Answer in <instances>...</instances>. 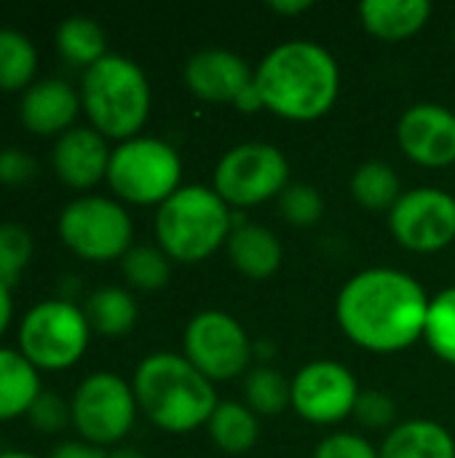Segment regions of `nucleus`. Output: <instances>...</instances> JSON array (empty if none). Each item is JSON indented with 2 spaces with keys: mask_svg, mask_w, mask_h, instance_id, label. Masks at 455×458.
<instances>
[{
  "mask_svg": "<svg viewBox=\"0 0 455 458\" xmlns=\"http://www.w3.org/2000/svg\"><path fill=\"white\" fill-rule=\"evenodd\" d=\"M429 298L424 287L394 268H367L338 295V322L362 349L394 354L426 333Z\"/></svg>",
  "mask_w": 455,
  "mask_h": 458,
  "instance_id": "obj_1",
  "label": "nucleus"
},
{
  "mask_svg": "<svg viewBox=\"0 0 455 458\" xmlns=\"http://www.w3.org/2000/svg\"><path fill=\"white\" fill-rule=\"evenodd\" d=\"M341 72L330 51L311 40H290L268 51L255 72L263 107L287 121H316L338 97Z\"/></svg>",
  "mask_w": 455,
  "mask_h": 458,
  "instance_id": "obj_2",
  "label": "nucleus"
},
{
  "mask_svg": "<svg viewBox=\"0 0 455 458\" xmlns=\"http://www.w3.org/2000/svg\"><path fill=\"white\" fill-rule=\"evenodd\" d=\"M137 408L164 432L185 435L209 424L217 403L212 381L180 354H150L134 373Z\"/></svg>",
  "mask_w": 455,
  "mask_h": 458,
  "instance_id": "obj_3",
  "label": "nucleus"
},
{
  "mask_svg": "<svg viewBox=\"0 0 455 458\" xmlns=\"http://www.w3.org/2000/svg\"><path fill=\"white\" fill-rule=\"evenodd\" d=\"M80 105L102 137L131 140L150 113V86L142 67L121 54H107L86 67L80 81Z\"/></svg>",
  "mask_w": 455,
  "mask_h": 458,
  "instance_id": "obj_4",
  "label": "nucleus"
},
{
  "mask_svg": "<svg viewBox=\"0 0 455 458\" xmlns=\"http://www.w3.org/2000/svg\"><path fill=\"white\" fill-rule=\"evenodd\" d=\"M228 204L215 188L185 185L174 191L156 215V236L166 258L177 263L206 260L231 236Z\"/></svg>",
  "mask_w": 455,
  "mask_h": 458,
  "instance_id": "obj_5",
  "label": "nucleus"
},
{
  "mask_svg": "<svg viewBox=\"0 0 455 458\" xmlns=\"http://www.w3.org/2000/svg\"><path fill=\"white\" fill-rule=\"evenodd\" d=\"M182 164L177 150L156 137H131L110 153L107 182L131 204H164L180 191Z\"/></svg>",
  "mask_w": 455,
  "mask_h": 458,
  "instance_id": "obj_6",
  "label": "nucleus"
},
{
  "mask_svg": "<svg viewBox=\"0 0 455 458\" xmlns=\"http://www.w3.org/2000/svg\"><path fill=\"white\" fill-rule=\"evenodd\" d=\"M91 325L67 298L35 303L19 325V349L38 370H67L88 346Z\"/></svg>",
  "mask_w": 455,
  "mask_h": 458,
  "instance_id": "obj_7",
  "label": "nucleus"
},
{
  "mask_svg": "<svg viewBox=\"0 0 455 458\" xmlns=\"http://www.w3.org/2000/svg\"><path fill=\"white\" fill-rule=\"evenodd\" d=\"M59 236L78 258L107 263L131 250L134 225L118 201L105 196H80L62 209Z\"/></svg>",
  "mask_w": 455,
  "mask_h": 458,
  "instance_id": "obj_8",
  "label": "nucleus"
},
{
  "mask_svg": "<svg viewBox=\"0 0 455 458\" xmlns=\"http://www.w3.org/2000/svg\"><path fill=\"white\" fill-rule=\"evenodd\" d=\"M290 164L276 145L244 142L231 148L215 169V191L225 204L255 207L287 188Z\"/></svg>",
  "mask_w": 455,
  "mask_h": 458,
  "instance_id": "obj_9",
  "label": "nucleus"
},
{
  "mask_svg": "<svg viewBox=\"0 0 455 458\" xmlns=\"http://www.w3.org/2000/svg\"><path fill=\"white\" fill-rule=\"evenodd\" d=\"M72 427L97 448L123 440L137 416L134 389L115 373H91L72 394Z\"/></svg>",
  "mask_w": 455,
  "mask_h": 458,
  "instance_id": "obj_10",
  "label": "nucleus"
},
{
  "mask_svg": "<svg viewBox=\"0 0 455 458\" xmlns=\"http://www.w3.org/2000/svg\"><path fill=\"white\" fill-rule=\"evenodd\" d=\"M252 357L244 327L223 311H201L185 327V360L209 381H231Z\"/></svg>",
  "mask_w": 455,
  "mask_h": 458,
  "instance_id": "obj_11",
  "label": "nucleus"
},
{
  "mask_svg": "<svg viewBox=\"0 0 455 458\" xmlns=\"http://www.w3.org/2000/svg\"><path fill=\"white\" fill-rule=\"evenodd\" d=\"M394 239L413 252H437L455 239V199L440 188H416L389 212Z\"/></svg>",
  "mask_w": 455,
  "mask_h": 458,
  "instance_id": "obj_12",
  "label": "nucleus"
},
{
  "mask_svg": "<svg viewBox=\"0 0 455 458\" xmlns=\"http://www.w3.org/2000/svg\"><path fill=\"white\" fill-rule=\"evenodd\" d=\"M357 378L333 360L306 365L292 381V408L311 424H335L354 413Z\"/></svg>",
  "mask_w": 455,
  "mask_h": 458,
  "instance_id": "obj_13",
  "label": "nucleus"
},
{
  "mask_svg": "<svg viewBox=\"0 0 455 458\" xmlns=\"http://www.w3.org/2000/svg\"><path fill=\"white\" fill-rule=\"evenodd\" d=\"M400 148L421 166H448L455 161V113L442 105H416L397 126Z\"/></svg>",
  "mask_w": 455,
  "mask_h": 458,
  "instance_id": "obj_14",
  "label": "nucleus"
},
{
  "mask_svg": "<svg viewBox=\"0 0 455 458\" xmlns=\"http://www.w3.org/2000/svg\"><path fill=\"white\" fill-rule=\"evenodd\" d=\"M188 89L206 102H239V97L255 83L249 64L223 48H204L185 64Z\"/></svg>",
  "mask_w": 455,
  "mask_h": 458,
  "instance_id": "obj_15",
  "label": "nucleus"
},
{
  "mask_svg": "<svg viewBox=\"0 0 455 458\" xmlns=\"http://www.w3.org/2000/svg\"><path fill=\"white\" fill-rule=\"evenodd\" d=\"M110 153L113 150L107 148V140L97 129L72 126L56 140L51 164L64 185L83 191L97 185L102 177H107Z\"/></svg>",
  "mask_w": 455,
  "mask_h": 458,
  "instance_id": "obj_16",
  "label": "nucleus"
},
{
  "mask_svg": "<svg viewBox=\"0 0 455 458\" xmlns=\"http://www.w3.org/2000/svg\"><path fill=\"white\" fill-rule=\"evenodd\" d=\"M80 97L78 91L59 78H46L32 83L19 105V118L27 131L38 137H51V134H64L72 129V121L78 118L80 110Z\"/></svg>",
  "mask_w": 455,
  "mask_h": 458,
  "instance_id": "obj_17",
  "label": "nucleus"
},
{
  "mask_svg": "<svg viewBox=\"0 0 455 458\" xmlns=\"http://www.w3.org/2000/svg\"><path fill=\"white\" fill-rule=\"evenodd\" d=\"M231 263L249 279H268L282 266V244L274 231L263 225H239L228 236Z\"/></svg>",
  "mask_w": 455,
  "mask_h": 458,
  "instance_id": "obj_18",
  "label": "nucleus"
},
{
  "mask_svg": "<svg viewBox=\"0 0 455 458\" xmlns=\"http://www.w3.org/2000/svg\"><path fill=\"white\" fill-rule=\"evenodd\" d=\"M432 3L426 0H365L359 5L362 24L381 40L413 38L429 19Z\"/></svg>",
  "mask_w": 455,
  "mask_h": 458,
  "instance_id": "obj_19",
  "label": "nucleus"
},
{
  "mask_svg": "<svg viewBox=\"0 0 455 458\" xmlns=\"http://www.w3.org/2000/svg\"><path fill=\"white\" fill-rule=\"evenodd\" d=\"M40 397L38 368L13 349H0V421L27 416Z\"/></svg>",
  "mask_w": 455,
  "mask_h": 458,
  "instance_id": "obj_20",
  "label": "nucleus"
},
{
  "mask_svg": "<svg viewBox=\"0 0 455 458\" xmlns=\"http://www.w3.org/2000/svg\"><path fill=\"white\" fill-rule=\"evenodd\" d=\"M381 458H455V440L445 427L418 419L389 432Z\"/></svg>",
  "mask_w": 455,
  "mask_h": 458,
  "instance_id": "obj_21",
  "label": "nucleus"
},
{
  "mask_svg": "<svg viewBox=\"0 0 455 458\" xmlns=\"http://www.w3.org/2000/svg\"><path fill=\"white\" fill-rule=\"evenodd\" d=\"M91 330L102 333V335H123L137 325V301L131 298V293L121 290V287H102L97 290L86 309H83Z\"/></svg>",
  "mask_w": 455,
  "mask_h": 458,
  "instance_id": "obj_22",
  "label": "nucleus"
},
{
  "mask_svg": "<svg viewBox=\"0 0 455 458\" xmlns=\"http://www.w3.org/2000/svg\"><path fill=\"white\" fill-rule=\"evenodd\" d=\"M105 46V30L91 16L75 13L56 27V48L72 64L91 67L94 62L107 56Z\"/></svg>",
  "mask_w": 455,
  "mask_h": 458,
  "instance_id": "obj_23",
  "label": "nucleus"
},
{
  "mask_svg": "<svg viewBox=\"0 0 455 458\" xmlns=\"http://www.w3.org/2000/svg\"><path fill=\"white\" fill-rule=\"evenodd\" d=\"M209 435L220 451L236 456V454H247L255 448L260 429H257V419L249 408H244L239 403H220L209 419Z\"/></svg>",
  "mask_w": 455,
  "mask_h": 458,
  "instance_id": "obj_24",
  "label": "nucleus"
},
{
  "mask_svg": "<svg viewBox=\"0 0 455 458\" xmlns=\"http://www.w3.org/2000/svg\"><path fill=\"white\" fill-rule=\"evenodd\" d=\"M38 70L35 43L11 27H0V91L29 89Z\"/></svg>",
  "mask_w": 455,
  "mask_h": 458,
  "instance_id": "obj_25",
  "label": "nucleus"
},
{
  "mask_svg": "<svg viewBox=\"0 0 455 458\" xmlns=\"http://www.w3.org/2000/svg\"><path fill=\"white\" fill-rule=\"evenodd\" d=\"M351 193L365 209H392L402 196L397 172L383 161L362 164L351 177Z\"/></svg>",
  "mask_w": 455,
  "mask_h": 458,
  "instance_id": "obj_26",
  "label": "nucleus"
},
{
  "mask_svg": "<svg viewBox=\"0 0 455 458\" xmlns=\"http://www.w3.org/2000/svg\"><path fill=\"white\" fill-rule=\"evenodd\" d=\"M244 392H247L249 411L260 413V416H276L287 405H292V384L282 373H276L274 368H265V365L255 368L247 376Z\"/></svg>",
  "mask_w": 455,
  "mask_h": 458,
  "instance_id": "obj_27",
  "label": "nucleus"
},
{
  "mask_svg": "<svg viewBox=\"0 0 455 458\" xmlns=\"http://www.w3.org/2000/svg\"><path fill=\"white\" fill-rule=\"evenodd\" d=\"M121 268H123L126 282L137 290H161L172 274L166 252L156 247H145V244L131 247L121 258Z\"/></svg>",
  "mask_w": 455,
  "mask_h": 458,
  "instance_id": "obj_28",
  "label": "nucleus"
},
{
  "mask_svg": "<svg viewBox=\"0 0 455 458\" xmlns=\"http://www.w3.org/2000/svg\"><path fill=\"white\" fill-rule=\"evenodd\" d=\"M424 338L429 341L432 352L440 360L455 365V287L442 290L429 303V317H426Z\"/></svg>",
  "mask_w": 455,
  "mask_h": 458,
  "instance_id": "obj_29",
  "label": "nucleus"
},
{
  "mask_svg": "<svg viewBox=\"0 0 455 458\" xmlns=\"http://www.w3.org/2000/svg\"><path fill=\"white\" fill-rule=\"evenodd\" d=\"M35 252L32 233L19 223H0V282L13 287Z\"/></svg>",
  "mask_w": 455,
  "mask_h": 458,
  "instance_id": "obj_30",
  "label": "nucleus"
},
{
  "mask_svg": "<svg viewBox=\"0 0 455 458\" xmlns=\"http://www.w3.org/2000/svg\"><path fill=\"white\" fill-rule=\"evenodd\" d=\"M279 209H282L284 220L292 225H314L324 212V201L314 185L298 182V185H287L282 191Z\"/></svg>",
  "mask_w": 455,
  "mask_h": 458,
  "instance_id": "obj_31",
  "label": "nucleus"
},
{
  "mask_svg": "<svg viewBox=\"0 0 455 458\" xmlns=\"http://www.w3.org/2000/svg\"><path fill=\"white\" fill-rule=\"evenodd\" d=\"M27 421L43 435H54L67 429V424H72V408L59 394L40 392V397L27 411Z\"/></svg>",
  "mask_w": 455,
  "mask_h": 458,
  "instance_id": "obj_32",
  "label": "nucleus"
},
{
  "mask_svg": "<svg viewBox=\"0 0 455 458\" xmlns=\"http://www.w3.org/2000/svg\"><path fill=\"white\" fill-rule=\"evenodd\" d=\"M354 416L367 429H386L394 421V403L383 392H375V389L359 392L357 405H354Z\"/></svg>",
  "mask_w": 455,
  "mask_h": 458,
  "instance_id": "obj_33",
  "label": "nucleus"
},
{
  "mask_svg": "<svg viewBox=\"0 0 455 458\" xmlns=\"http://www.w3.org/2000/svg\"><path fill=\"white\" fill-rule=\"evenodd\" d=\"M314 458H381V454L359 435H333L319 443Z\"/></svg>",
  "mask_w": 455,
  "mask_h": 458,
  "instance_id": "obj_34",
  "label": "nucleus"
},
{
  "mask_svg": "<svg viewBox=\"0 0 455 458\" xmlns=\"http://www.w3.org/2000/svg\"><path fill=\"white\" fill-rule=\"evenodd\" d=\"M38 174V164L32 156H27L19 148H3L0 150V182L5 185H21Z\"/></svg>",
  "mask_w": 455,
  "mask_h": 458,
  "instance_id": "obj_35",
  "label": "nucleus"
},
{
  "mask_svg": "<svg viewBox=\"0 0 455 458\" xmlns=\"http://www.w3.org/2000/svg\"><path fill=\"white\" fill-rule=\"evenodd\" d=\"M51 458H107V454L91 443H62Z\"/></svg>",
  "mask_w": 455,
  "mask_h": 458,
  "instance_id": "obj_36",
  "label": "nucleus"
},
{
  "mask_svg": "<svg viewBox=\"0 0 455 458\" xmlns=\"http://www.w3.org/2000/svg\"><path fill=\"white\" fill-rule=\"evenodd\" d=\"M11 314H13V301H11V287L5 282H0V335L8 330V322H11Z\"/></svg>",
  "mask_w": 455,
  "mask_h": 458,
  "instance_id": "obj_37",
  "label": "nucleus"
},
{
  "mask_svg": "<svg viewBox=\"0 0 455 458\" xmlns=\"http://www.w3.org/2000/svg\"><path fill=\"white\" fill-rule=\"evenodd\" d=\"M271 8L276 13H300V11H308L311 8V0H282V3L274 0Z\"/></svg>",
  "mask_w": 455,
  "mask_h": 458,
  "instance_id": "obj_38",
  "label": "nucleus"
},
{
  "mask_svg": "<svg viewBox=\"0 0 455 458\" xmlns=\"http://www.w3.org/2000/svg\"><path fill=\"white\" fill-rule=\"evenodd\" d=\"M107 458H145L142 454H137V451H131V448H121V451H113Z\"/></svg>",
  "mask_w": 455,
  "mask_h": 458,
  "instance_id": "obj_39",
  "label": "nucleus"
},
{
  "mask_svg": "<svg viewBox=\"0 0 455 458\" xmlns=\"http://www.w3.org/2000/svg\"><path fill=\"white\" fill-rule=\"evenodd\" d=\"M0 458H35L32 454H24V451H5L0 454Z\"/></svg>",
  "mask_w": 455,
  "mask_h": 458,
  "instance_id": "obj_40",
  "label": "nucleus"
}]
</instances>
